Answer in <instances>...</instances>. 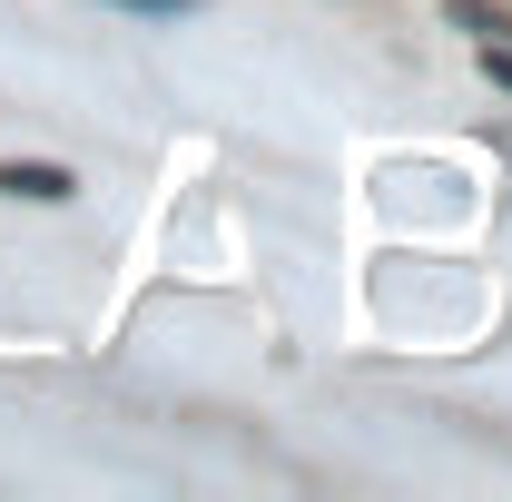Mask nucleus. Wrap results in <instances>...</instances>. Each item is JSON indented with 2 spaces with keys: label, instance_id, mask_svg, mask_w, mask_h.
<instances>
[{
  "label": "nucleus",
  "instance_id": "obj_1",
  "mask_svg": "<svg viewBox=\"0 0 512 502\" xmlns=\"http://www.w3.org/2000/svg\"><path fill=\"white\" fill-rule=\"evenodd\" d=\"M0 197H30V207H69L79 178H69L60 158H0Z\"/></svg>",
  "mask_w": 512,
  "mask_h": 502
},
{
  "label": "nucleus",
  "instance_id": "obj_5",
  "mask_svg": "<svg viewBox=\"0 0 512 502\" xmlns=\"http://www.w3.org/2000/svg\"><path fill=\"white\" fill-rule=\"evenodd\" d=\"M493 148H512V128H493Z\"/></svg>",
  "mask_w": 512,
  "mask_h": 502
},
{
  "label": "nucleus",
  "instance_id": "obj_2",
  "mask_svg": "<svg viewBox=\"0 0 512 502\" xmlns=\"http://www.w3.org/2000/svg\"><path fill=\"white\" fill-rule=\"evenodd\" d=\"M444 20H453V30H473V40H493V30H512L503 10H483V0H444Z\"/></svg>",
  "mask_w": 512,
  "mask_h": 502
},
{
  "label": "nucleus",
  "instance_id": "obj_4",
  "mask_svg": "<svg viewBox=\"0 0 512 502\" xmlns=\"http://www.w3.org/2000/svg\"><path fill=\"white\" fill-rule=\"evenodd\" d=\"M483 79H493V89H512V40H483Z\"/></svg>",
  "mask_w": 512,
  "mask_h": 502
},
{
  "label": "nucleus",
  "instance_id": "obj_3",
  "mask_svg": "<svg viewBox=\"0 0 512 502\" xmlns=\"http://www.w3.org/2000/svg\"><path fill=\"white\" fill-rule=\"evenodd\" d=\"M109 10H128V20H188V10H207V0H109Z\"/></svg>",
  "mask_w": 512,
  "mask_h": 502
}]
</instances>
